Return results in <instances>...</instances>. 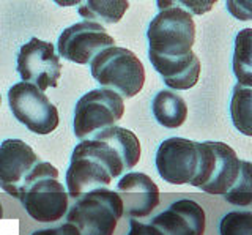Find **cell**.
Listing matches in <instances>:
<instances>
[{
    "mask_svg": "<svg viewBox=\"0 0 252 235\" xmlns=\"http://www.w3.org/2000/svg\"><path fill=\"white\" fill-rule=\"evenodd\" d=\"M18 199L27 215L38 223H55L68 211L66 188L51 163L38 161L22 183Z\"/></svg>",
    "mask_w": 252,
    "mask_h": 235,
    "instance_id": "1",
    "label": "cell"
},
{
    "mask_svg": "<svg viewBox=\"0 0 252 235\" xmlns=\"http://www.w3.org/2000/svg\"><path fill=\"white\" fill-rule=\"evenodd\" d=\"M90 69L94 81L122 98H132L144 89L145 68L136 54L126 48L102 49L92 59Z\"/></svg>",
    "mask_w": 252,
    "mask_h": 235,
    "instance_id": "2",
    "label": "cell"
},
{
    "mask_svg": "<svg viewBox=\"0 0 252 235\" xmlns=\"http://www.w3.org/2000/svg\"><path fill=\"white\" fill-rule=\"evenodd\" d=\"M65 221L73 224L79 235H114L123 213V202L117 191L107 188L92 190L74 199Z\"/></svg>",
    "mask_w": 252,
    "mask_h": 235,
    "instance_id": "3",
    "label": "cell"
},
{
    "mask_svg": "<svg viewBox=\"0 0 252 235\" xmlns=\"http://www.w3.org/2000/svg\"><path fill=\"white\" fill-rule=\"evenodd\" d=\"M148 52L161 57H180L192 51L195 22L181 8L159 10L147 30Z\"/></svg>",
    "mask_w": 252,
    "mask_h": 235,
    "instance_id": "4",
    "label": "cell"
},
{
    "mask_svg": "<svg viewBox=\"0 0 252 235\" xmlns=\"http://www.w3.org/2000/svg\"><path fill=\"white\" fill-rule=\"evenodd\" d=\"M77 147L104 164L114 178L132 169L140 160V142L137 136L132 131L115 125L82 139Z\"/></svg>",
    "mask_w": 252,
    "mask_h": 235,
    "instance_id": "5",
    "label": "cell"
},
{
    "mask_svg": "<svg viewBox=\"0 0 252 235\" xmlns=\"http://www.w3.org/2000/svg\"><path fill=\"white\" fill-rule=\"evenodd\" d=\"M8 104L14 119L35 134H49L59 127V111L43 90L18 82L8 90Z\"/></svg>",
    "mask_w": 252,
    "mask_h": 235,
    "instance_id": "6",
    "label": "cell"
},
{
    "mask_svg": "<svg viewBox=\"0 0 252 235\" xmlns=\"http://www.w3.org/2000/svg\"><path fill=\"white\" fill-rule=\"evenodd\" d=\"M125 103L118 93L109 89H96L77 101L73 128L77 139H87L94 133L114 127L123 119Z\"/></svg>",
    "mask_w": 252,
    "mask_h": 235,
    "instance_id": "7",
    "label": "cell"
},
{
    "mask_svg": "<svg viewBox=\"0 0 252 235\" xmlns=\"http://www.w3.org/2000/svg\"><path fill=\"white\" fill-rule=\"evenodd\" d=\"M200 142L185 137L165 139L156 152V170L170 185H191L200 169Z\"/></svg>",
    "mask_w": 252,
    "mask_h": 235,
    "instance_id": "8",
    "label": "cell"
},
{
    "mask_svg": "<svg viewBox=\"0 0 252 235\" xmlns=\"http://www.w3.org/2000/svg\"><path fill=\"white\" fill-rule=\"evenodd\" d=\"M18 73L24 82L35 85L39 90L57 87L62 76V64L54 44L32 38L21 46L18 60Z\"/></svg>",
    "mask_w": 252,
    "mask_h": 235,
    "instance_id": "9",
    "label": "cell"
},
{
    "mask_svg": "<svg viewBox=\"0 0 252 235\" xmlns=\"http://www.w3.org/2000/svg\"><path fill=\"white\" fill-rule=\"evenodd\" d=\"M115 46L114 36L98 22L82 21L66 27L59 36V54L77 65H90L92 59L102 49Z\"/></svg>",
    "mask_w": 252,
    "mask_h": 235,
    "instance_id": "10",
    "label": "cell"
},
{
    "mask_svg": "<svg viewBox=\"0 0 252 235\" xmlns=\"http://www.w3.org/2000/svg\"><path fill=\"white\" fill-rule=\"evenodd\" d=\"M38 161V155L24 140L5 139L0 144V190L18 199L24 180Z\"/></svg>",
    "mask_w": 252,
    "mask_h": 235,
    "instance_id": "11",
    "label": "cell"
},
{
    "mask_svg": "<svg viewBox=\"0 0 252 235\" xmlns=\"http://www.w3.org/2000/svg\"><path fill=\"white\" fill-rule=\"evenodd\" d=\"M117 194L123 202V213L134 219L150 216L159 205V188L142 172L125 174L117 183Z\"/></svg>",
    "mask_w": 252,
    "mask_h": 235,
    "instance_id": "12",
    "label": "cell"
},
{
    "mask_svg": "<svg viewBox=\"0 0 252 235\" xmlns=\"http://www.w3.org/2000/svg\"><path fill=\"white\" fill-rule=\"evenodd\" d=\"M112 175L106 166L93 155L76 147L71 155V163L66 170V193L68 198L77 199L79 196L98 188H106L112 182Z\"/></svg>",
    "mask_w": 252,
    "mask_h": 235,
    "instance_id": "13",
    "label": "cell"
},
{
    "mask_svg": "<svg viewBox=\"0 0 252 235\" xmlns=\"http://www.w3.org/2000/svg\"><path fill=\"white\" fill-rule=\"evenodd\" d=\"M150 224L162 235H203L207 216L200 203L181 199L156 215Z\"/></svg>",
    "mask_w": 252,
    "mask_h": 235,
    "instance_id": "14",
    "label": "cell"
},
{
    "mask_svg": "<svg viewBox=\"0 0 252 235\" xmlns=\"http://www.w3.org/2000/svg\"><path fill=\"white\" fill-rule=\"evenodd\" d=\"M211 147H213V153H215L211 172L208 180L199 190L205 191L207 194L224 196L238 182L244 161H241L236 156L235 150L230 145H227L224 142L211 140Z\"/></svg>",
    "mask_w": 252,
    "mask_h": 235,
    "instance_id": "15",
    "label": "cell"
},
{
    "mask_svg": "<svg viewBox=\"0 0 252 235\" xmlns=\"http://www.w3.org/2000/svg\"><path fill=\"white\" fill-rule=\"evenodd\" d=\"M148 59L164 84L173 90H189L199 82L202 65L192 51L180 57H161L148 52Z\"/></svg>",
    "mask_w": 252,
    "mask_h": 235,
    "instance_id": "16",
    "label": "cell"
},
{
    "mask_svg": "<svg viewBox=\"0 0 252 235\" xmlns=\"http://www.w3.org/2000/svg\"><path fill=\"white\" fill-rule=\"evenodd\" d=\"M152 111L156 122L169 130L180 128L188 117V106L185 100L172 90L156 93L152 103Z\"/></svg>",
    "mask_w": 252,
    "mask_h": 235,
    "instance_id": "17",
    "label": "cell"
},
{
    "mask_svg": "<svg viewBox=\"0 0 252 235\" xmlns=\"http://www.w3.org/2000/svg\"><path fill=\"white\" fill-rule=\"evenodd\" d=\"M129 8L128 0H82L77 14L98 24H115Z\"/></svg>",
    "mask_w": 252,
    "mask_h": 235,
    "instance_id": "18",
    "label": "cell"
},
{
    "mask_svg": "<svg viewBox=\"0 0 252 235\" xmlns=\"http://www.w3.org/2000/svg\"><path fill=\"white\" fill-rule=\"evenodd\" d=\"M252 30L244 29L235 38L233 52V73L238 79V84L252 85Z\"/></svg>",
    "mask_w": 252,
    "mask_h": 235,
    "instance_id": "19",
    "label": "cell"
},
{
    "mask_svg": "<svg viewBox=\"0 0 252 235\" xmlns=\"http://www.w3.org/2000/svg\"><path fill=\"white\" fill-rule=\"evenodd\" d=\"M230 115L235 128L246 136L252 134V90L248 85L236 84L233 87L232 103H230Z\"/></svg>",
    "mask_w": 252,
    "mask_h": 235,
    "instance_id": "20",
    "label": "cell"
},
{
    "mask_svg": "<svg viewBox=\"0 0 252 235\" xmlns=\"http://www.w3.org/2000/svg\"><path fill=\"white\" fill-rule=\"evenodd\" d=\"M220 235H252V213L244 211H228L219 224Z\"/></svg>",
    "mask_w": 252,
    "mask_h": 235,
    "instance_id": "21",
    "label": "cell"
},
{
    "mask_svg": "<svg viewBox=\"0 0 252 235\" xmlns=\"http://www.w3.org/2000/svg\"><path fill=\"white\" fill-rule=\"evenodd\" d=\"M224 199L228 203H233V205H241V207L251 205L252 188H251V163L249 161H244L238 182L235 183V186L230 191L224 194Z\"/></svg>",
    "mask_w": 252,
    "mask_h": 235,
    "instance_id": "22",
    "label": "cell"
},
{
    "mask_svg": "<svg viewBox=\"0 0 252 235\" xmlns=\"http://www.w3.org/2000/svg\"><path fill=\"white\" fill-rule=\"evenodd\" d=\"M218 0H156L158 8H181L188 11L189 14H197V16H203L213 10Z\"/></svg>",
    "mask_w": 252,
    "mask_h": 235,
    "instance_id": "23",
    "label": "cell"
},
{
    "mask_svg": "<svg viewBox=\"0 0 252 235\" xmlns=\"http://www.w3.org/2000/svg\"><path fill=\"white\" fill-rule=\"evenodd\" d=\"M227 10L235 19L251 21L252 19V0H227Z\"/></svg>",
    "mask_w": 252,
    "mask_h": 235,
    "instance_id": "24",
    "label": "cell"
},
{
    "mask_svg": "<svg viewBox=\"0 0 252 235\" xmlns=\"http://www.w3.org/2000/svg\"><path fill=\"white\" fill-rule=\"evenodd\" d=\"M128 235H162L159 231L153 227L152 224H144L137 221V219H131L129 221V232Z\"/></svg>",
    "mask_w": 252,
    "mask_h": 235,
    "instance_id": "25",
    "label": "cell"
},
{
    "mask_svg": "<svg viewBox=\"0 0 252 235\" xmlns=\"http://www.w3.org/2000/svg\"><path fill=\"white\" fill-rule=\"evenodd\" d=\"M32 235H79V232L76 231V227L73 224L65 221L60 226L49 227V229H43V231H36Z\"/></svg>",
    "mask_w": 252,
    "mask_h": 235,
    "instance_id": "26",
    "label": "cell"
},
{
    "mask_svg": "<svg viewBox=\"0 0 252 235\" xmlns=\"http://www.w3.org/2000/svg\"><path fill=\"white\" fill-rule=\"evenodd\" d=\"M52 2H55L59 6H74L77 3H81L82 0H52Z\"/></svg>",
    "mask_w": 252,
    "mask_h": 235,
    "instance_id": "27",
    "label": "cell"
},
{
    "mask_svg": "<svg viewBox=\"0 0 252 235\" xmlns=\"http://www.w3.org/2000/svg\"><path fill=\"white\" fill-rule=\"evenodd\" d=\"M2 218H3V207H2V203H0V221H2Z\"/></svg>",
    "mask_w": 252,
    "mask_h": 235,
    "instance_id": "28",
    "label": "cell"
},
{
    "mask_svg": "<svg viewBox=\"0 0 252 235\" xmlns=\"http://www.w3.org/2000/svg\"><path fill=\"white\" fill-rule=\"evenodd\" d=\"M0 104H2V95H0Z\"/></svg>",
    "mask_w": 252,
    "mask_h": 235,
    "instance_id": "29",
    "label": "cell"
}]
</instances>
